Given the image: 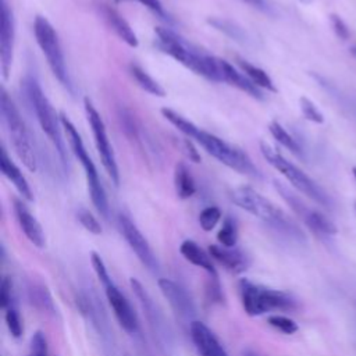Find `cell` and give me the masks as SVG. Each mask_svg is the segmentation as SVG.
Instances as JSON below:
<instances>
[{
	"instance_id": "cell-1",
	"label": "cell",
	"mask_w": 356,
	"mask_h": 356,
	"mask_svg": "<svg viewBox=\"0 0 356 356\" xmlns=\"http://www.w3.org/2000/svg\"><path fill=\"white\" fill-rule=\"evenodd\" d=\"M161 115L170 124H172L179 132H182L186 138H191L197 145H200L210 156L217 159L221 164L229 167L231 170H235L239 174L253 177V178H260L259 168L254 165V163L248 156V153L243 152L241 147L231 145L224 139L218 138L217 135L199 128L192 121L182 117L172 108L163 107Z\"/></svg>"
},
{
	"instance_id": "cell-2",
	"label": "cell",
	"mask_w": 356,
	"mask_h": 356,
	"mask_svg": "<svg viewBox=\"0 0 356 356\" xmlns=\"http://www.w3.org/2000/svg\"><path fill=\"white\" fill-rule=\"evenodd\" d=\"M229 199L234 204L266 222L280 235L299 243L306 242L305 232L299 225L278 206L270 202L250 186H238L229 192Z\"/></svg>"
},
{
	"instance_id": "cell-3",
	"label": "cell",
	"mask_w": 356,
	"mask_h": 356,
	"mask_svg": "<svg viewBox=\"0 0 356 356\" xmlns=\"http://www.w3.org/2000/svg\"><path fill=\"white\" fill-rule=\"evenodd\" d=\"M154 33L156 46L163 53L209 81L222 82L218 57L202 53L191 42L167 26H157Z\"/></svg>"
},
{
	"instance_id": "cell-4",
	"label": "cell",
	"mask_w": 356,
	"mask_h": 356,
	"mask_svg": "<svg viewBox=\"0 0 356 356\" xmlns=\"http://www.w3.org/2000/svg\"><path fill=\"white\" fill-rule=\"evenodd\" d=\"M22 89L28 97L29 104L32 106L36 120L44 132V135L50 139L54 149L58 153V157L61 160L63 168H68V156H67V147L61 135V118L57 115L54 107L51 106L50 100L44 95L38 78L32 74L26 75L22 81Z\"/></svg>"
},
{
	"instance_id": "cell-5",
	"label": "cell",
	"mask_w": 356,
	"mask_h": 356,
	"mask_svg": "<svg viewBox=\"0 0 356 356\" xmlns=\"http://www.w3.org/2000/svg\"><path fill=\"white\" fill-rule=\"evenodd\" d=\"M60 118H61V125H63L67 142H68L74 156L78 159V161L81 163V165L85 171L90 200H92L95 209L97 210V213L102 217L108 218V211H110L108 200H107L104 186L102 185V181L99 178V172L96 170V165L92 161V159H90V156H89V153H88V150L83 145V140H82L78 129L75 128V125L71 122V120L64 113L60 115Z\"/></svg>"
},
{
	"instance_id": "cell-6",
	"label": "cell",
	"mask_w": 356,
	"mask_h": 356,
	"mask_svg": "<svg viewBox=\"0 0 356 356\" xmlns=\"http://www.w3.org/2000/svg\"><path fill=\"white\" fill-rule=\"evenodd\" d=\"M241 303L246 314L256 317L273 310H293L296 300L284 291L256 284L248 278L238 282Z\"/></svg>"
},
{
	"instance_id": "cell-7",
	"label": "cell",
	"mask_w": 356,
	"mask_h": 356,
	"mask_svg": "<svg viewBox=\"0 0 356 356\" xmlns=\"http://www.w3.org/2000/svg\"><path fill=\"white\" fill-rule=\"evenodd\" d=\"M0 110H1L3 122L6 125V129L8 132L10 140L13 143V147L18 159L31 172H35L38 170V159H36L31 134L15 103L8 96L4 88L1 89V95H0Z\"/></svg>"
},
{
	"instance_id": "cell-8",
	"label": "cell",
	"mask_w": 356,
	"mask_h": 356,
	"mask_svg": "<svg viewBox=\"0 0 356 356\" xmlns=\"http://www.w3.org/2000/svg\"><path fill=\"white\" fill-rule=\"evenodd\" d=\"M260 152L263 157L267 160L270 165H273L277 171H280L293 188H296L299 192L306 195L313 202L324 206L331 207L332 200L328 196V193L316 182L313 181L306 172H303L298 165L286 160L281 153H278L273 146H270L267 142H260Z\"/></svg>"
},
{
	"instance_id": "cell-9",
	"label": "cell",
	"mask_w": 356,
	"mask_h": 356,
	"mask_svg": "<svg viewBox=\"0 0 356 356\" xmlns=\"http://www.w3.org/2000/svg\"><path fill=\"white\" fill-rule=\"evenodd\" d=\"M129 285L143 310L147 325L154 337V341L157 342L159 349L164 355H172L175 350V337L164 313L161 312L159 305L152 299L150 293L146 291V288L139 280L131 278Z\"/></svg>"
},
{
	"instance_id": "cell-10",
	"label": "cell",
	"mask_w": 356,
	"mask_h": 356,
	"mask_svg": "<svg viewBox=\"0 0 356 356\" xmlns=\"http://www.w3.org/2000/svg\"><path fill=\"white\" fill-rule=\"evenodd\" d=\"M33 33L36 38V43L40 47L43 56L46 57V61L53 75L67 90L72 93V83L65 65L61 43L54 26L46 17L36 15L33 21Z\"/></svg>"
},
{
	"instance_id": "cell-11",
	"label": "cell",
	"mask_w": 356,
	"mask_h": 356,
	"mask_svg": "<svg viewBox=\"0 0 356 356\" xmlns=\"http://www.w3.org/2000/svg\"><path fill=\"white\" fill-rule=\"evenodd\" d=\"M83 106H85L86 118H88V122L90 125L93 139H95V145H96V149L99 152L102 164H103L107 175L113 181V184L115 186H118V184H120V171H118V165H117V160H115L113 146H111V143L108 140V136H107L104 121H103L100 113L96 110V107L93 106V103L89 97L83 99Z\"/></svg>"
},
{
	"instance_id": "cell-12",
	"label": "cell",
	"mask_w": 356,
	"mask_h": 356,
	"mask_svg": "<svg viewBox=\"0 0 356 356\" xmlns=\"http://www.w3.org/2000/svg\"><path fill=\"white\" fill-rule=\"evenodd\" d=\"M274 188L277 189L280 196L288 203V206L296 213V216H299L314 234L327 236L337 234L338 229L328 217L305 204V202L298 195H295L286 185L280 181H274Z\"/></svg>"
},
{
	"instance_id": "cell-13",
	"label": "cell",
	"mask_w": 356,
	"mask_h": 356,
	"mask_svg": "<svg viewBox=\"0 0 356 356\" xmlns=\"http://www.w3.org/2000/svg\"><path fill=\"white\" fill-rule=\"evenodd\" d=\"M118 227L120 231L132 249V252L136 254V257L140 260V263L150 270L152 273H159L160 264L159 260L150 248L147 239L143 236V234L139 231V228L135 225V222L125 214L118 216Z\"/></svg>"
},
{
	"instance_id": "cell-14",
	"label": "cell",
	"mask_w": 356,
	"mask_h": 356,
	"mask_svg": "<svg viewBox=\"0 0 356 356\" xmlns=\"http://www.w3.org/2000/svg\"><path fill=\"white\" fill-rule=\"evenodd\" d=\"M100 284L104 286L107 302L114 313L115 320L121 325V328L131 335L138 334L139 332V320H138V316H136L134 307L131 306L129 300L120 291V288L114 284L111 277L102 281Z\"/></svg>"
},
{
	"instance_id": "cell-15",
	"label": "cell",
	"mask_w": 356,
	"mask_h": 356,
	"mask_svg": "<svg viewBox=\"0 0 356 356\" xmlns=\"http://www.w3.org/2000/svg\"><path fill=\"white\" fill-rule=\"evenodd\" d=\"M159 288L177 317L182 321H189L191 324L196 316V306L189 292L182 285L168 278H160Z\"/></svg>"
},
{
	"instance_id": "cell-16",
	"label": "cell",
	"mask_w": 356,
	"mask_h": 356,
	"mask_svg": "<svg viewBox=\"0 0 356 356\" xmlns=\"http://www.w3.org/2000/svg\"><path fill=\"white\" fill-rule=\"evenodd\" d=\"M0 65L1 74L4 79H8L11 64H13V53H14V17L13 10L8 6L7 0H1V24H0Z\"/></svg>"
},
{
	"instance_id": "cell-17",
	"label": "cell",
	"mask_w": 356,
	"mask_h": 356,
	"mask_svg": "<svg viewBox=\"0 0 356 356\" xmlns=\"http://www.w3.org/2000/svg\"><path fill=\"white\" fill-rule=\"evenodd\" d=\"M189 332L199 356H228L218 338L204 323L193 320L189 324Z\"/></svg>"
},
{
	"instance_id": "cell-18",
	"label": "cell",
	"mask_w": 356,
	"mask_h": 356,
	"mask_svg": "<svg viewBox=\"0 0 356 356\" xmlns=\"http://www.w3.org/2000/svg\"><path fill=\"white\" fill-rule=\"evenodd\" d=\"M13 206H14L15 218H17L18 225H19L21 231L24 232V235L36 248H43L46 245V238H44V232H43L40 222L29 211V209L26 207V204L22 200L14 199Z\"/></svg>"
},
{
	"instance_id": "cell-19",
	"label": "cell",
	"mask_w": 356,
	"mask_h": 356,
	"mask_svg": "<svg viewBox=\"0 0 356 356\" xmlns=\"http://www.w3.org/2000/svg\"><path fill=\"white\" fill-rule=\"evenodd\" d=\"M209 253L217 263H220L225 270L234 274L243 273L249 266V260L246 254L236 248H225L222 245H210Z\"/></svg>"
},
{
	"instance_id": "cell-20",
	"label": "cell",
	"mask_w": 356,
	"mask_h": 356,
	"mask_svg": "<svg viewBox=\"0 0 356 356\" xmlns=\"http://www.w3.org/2000/svg\"><path fill=\"white\" fill-rule=\"evenodd\" d=\"M218 65H220L222 82L238 88L239 90L245 92L246 95L252 96L253 99H257V100L264 99L263 90L256 83H253L248 75L239 72L236 68H234V65H231L228 61H225L222 58H218Z\"/></svg>"
},
{
	"instance_id": "cell-21",
	"label": "cell",
	"mask_w": 356,
	"mask_h": 356,
	"mask_svg": "<svg viewBox=\"0 0 356 356\" xmlns=\"http://www.w3.org/2000/svg\"><path fill=\"white\" fill-rule=\"evenodd\" d=\"M118 118L121 121V127L125 132V135L129 138V140L135 142L136 146L145 153H154V149L152 147V140L146 135V131L142 128L140 122L135 118V115L127 110V108H120L118 111Z\"/></svg>"
},
{
	"instance_id": "cell-22",
	"label": "cell",
	"mask_w": 356,
	"mask_h": 356,
	"mask_svg": "<svg viewBox=\"0 0 356 356\" xmlns=\"http://www.w3.org/2000/svg\"><path fill=\"white\" fill-rule=\"evenodd\" d=\"M102 15L106 19L107 25L114 31V33L129 47H138L139 40L128 21L113 7L103 4L102 6Z\"/></svg>"
},
{
	"instance_id": "cell-23",
	"label": "cell",
	"mask_w": 356,
	"mask_h": 356,
	"mask_svg": "<svg viewBox=\"0 0 356 356\" xmlns=\"http://www.w3.org/2000/svg\"><path fill=\"white\" fill-rule=\"evenodd\" d=\"M0 168L3 175L15 186V189L18 191V193L28 202L33 200V193L32 189L26 181V178L24 177V174L21 172V170L17 167V164L11 160V157L8 156L7 150L4 146H1V159H0Z\"/></svg>"
},
{
	"instance_id": "cell-24",
	"label": "cell",
	"mask_w": 356,
	"mask_h": 356,
	"mask_svg": "<svg viewBox=\"0 0 356 356\" xmlns=\"http://www.w3.org/2000/svg\"><path fill=\"white\" fill-rule=\"evenodd\" d=\"M179 253L191 264L203 268L209 274V277H218L217 270L211 261L213 257L210 256L209 252L202 249L195 241L185 239L179 246Z\"/></svg>"
},
{
	"instance_id": "cell-25",
	"label": "cell",
	"mask_w": 356,
	"mask_h": 356,
	"mask_svg": "<svg viewBox=\"0 0 356 356\" xmlns=\"http://www.w3.org/2000/svg\"><path fill=\"white\" fill-rule=\"evenodd\" d=\"M174 186H175V192L177 196L182 200L189 199L195 195L196 192V185H195V179L191 174V170L188 168V165L184 161H179L175 164L174 168Z\"/></svg>"
},
{
	"instance_id": "cell-26",
	"label": "cell",
	"mask_w": 356,
	"mask_h": 356,
	"mask_svg": "<svg viewBox=\"0 0 356 356\" xmlns=\"http://www.w3.org/2000/svg\"><path fill=\"white\" fill-rule=\"evenodd\" d=\"M28 299L38 310L47 314H56L57 309L49 289L39 282H29L28 285Z\"/></svg>"
},
{
	"instance_id": "cell-27",
	"label": "cell",
	"mask_w": 356,
	"mask_h": 356,
	"mask_svg": "<svg viewBox=\"0 0 356 356\" xmlns=\"http://www.w3.org/2000/svg\"><path fill=\"white\" fill-rule=\"evenodd\" d=\"M129 74L135 79L138 86L142 88L145 92H147L153 96H159V97L165 96L164 88L154 78H152L142 67H139L138 64H129Z\"/></svg>"
},
{
	"instance_id": "cell-28",
	"label": "cell",
	"mask_w": 356,
	"mask_h": 356,
	"mask_svg": "<svg viewBox=\"0 0 356 356\" xmlns=\"http://www.w3.org/2000/svg\"><path fill=\"white\" fill-rule=\"evenodd\" d=\"M238 64L242 68V71L245 72V75H248L249 79L253 83H256L260 89H266L267 92H273V93L277 92V88H275L271 76L264 70H261L260 67H257L246 60H238Z\"/></svg>"
},
{
	"instance_id": "cell-29",
	"label": "cell",
	"mask_w": 356,
	"mask_h": 356,
	"mask_svg": "<svg viewBox=\"0 0 356 356\" xmlns=\"http://www.w3.org/2000/svg\"><path fill=\"white\" fill-rule=\"evenodd\" d=\"M268 131L271 134V136L278 142L281 143L284 147H286L291 153H293L295 156L298 157H303V150L300 147V145L298 143V140L278 122V121H271L270 125H268Z\"/></svg>"
},
{
	"instance_id": "cell-30",
	"label": "cell",
	"mask_w": 356,
	"mask_h": 356,
	"mask_svg": "<svg viewBox=\"0 0 356 356\" xmlns=\"http://www.w3.org/2000/svg\"><path fill=\"white\" fill-rule=\"evenodd\" d=\"M207 24L211 25L214 29L222 32L224 35H227L228 38H231L232 40H236V42H242L245 43L248 36H246V32L238 26L235 22L229 21V19H224V18H209L207 19Z\"/></svg>"
},
{
	"instance_id": "cell-31",
	"label": "cell",
	"mask_w": 356,
	"mask_h": 356,
	"mask_svg": "<svg viewBox=\"0 0 356 356\" xmlns=\"http://www.w3.org/2000/svg\"><path fill=\"white\" fill-rule=\"evenodd\" d=\"M217 241L225 248H235L238 242V225L232 217H225L217 232Z\"/></svg>"
},
{
	"instance_id": "cell-32",
	"label": "cell",
	"mask_w": 356,
	"mask_h": 356,
	"mask_svg": "<svg viewBox=\"0 0 356 356\" xmlns=\"http://www.w3.org/2000/svg\"><path fill=\"white\" fill-rule=\"evenodd\" d=\"M267 323L273 328H275L277 331L285 335H292L299 330V325L296 324V321L284 314H271L267 317Z\"/></svg>"
},
{
	"instance_id": "cell-33",
	"label": "cell",
	"mask_w": 356,
	"mask_h": 356,
	"mask_svg": "<svg viewBox=\"0 0 356 356\" xmlns=\"http://www.w3.org/2000/svg\"><path fill=\"white\" fill-rule=\"evenodd\" d=\"M221 210L217 206H207L199 213V224L203 231H211L221 220Z\"/></svg>"
},
{
	"instance_id": "cell-34",
	"label": "cell",
	"mask_w": 356,
	"mask_h": 356,
	"mask_svg": "<svg viewBox=\"0 0 356 356\" xmlns=\"http://www.w3.org/2000/svg\"><path fill=\"white\" fill-rule=\"evenodd\" d=\"M299 106H300V111H302V115L307 120V121H312V122H316V124H323L324 122V115L323 113L317 108V106L306 96H302L299 99Z\"/></svg>"
},
{
	"instance_id": "cell-35",
	"label": "cell",
	"mask_w": 356,
	"mask_h": 356,
	"mask_svg": "<svg viewBox=\"0 0 356 356\" xmlns=\"http://www.w3.org/2000/svg\"><path fill=\"white\" fill-rule=\"evenodd\" d=\"M4 320H6V324H7V328H8L10 334L14 338H19L22 335L24 327H22V321H21L19 313H18V310L14 306H10L8 309H6Z\"/></svg>"
},
{
	"instance_id": "cell-36",
	"label": "cell",
	"mask_w": 356,
	"mask_h": 356,
	"mask_svg": "<svg viewBox=\"0 0 356 356\" xmlns=\"http://www.w3.org/2000/svg\"><path fill=\"white\" fill-rule=\"evenodd\" d=\"M76 217H78V221L81 222V225L89 231L90 234L93 235H100L102 234V225L99 222V220L86 209H79L78 213H76Z\"/></svg>"
},
{
	"instance_id": "cell-37",
	"label": "cell",
	"mask_w": 356,
	"mask_h": 356,
	"mask_svg": "<svg viewBox=\"0 0 356 356\" xmlns=\"http://www.w3.org/2000/svg\"><path fill=\"white\" fill-rule=\"evenodd\" d=\"M13 306V284L8 277H3L0 285V307L8 309Z\"/></svg>"
},
{
	"instance_id": "cell-38",
	"label": "cell",
	"mask_w": 356,
	"mask_h": 356,
	"mask_svg": "<svg viewBox=\"0 0 356 356\" xmlns=\"http://www.w3.org/2000/svg\"><path fill=\"white\" fill-rule=\"evenodd\" d=\"M138 3H140L142 6H145L146 8H149L153 14H156L160 19L167 21V22H172L171 17L168 15V13L164 10L163 4L160 0H136Z\"/></svg>"
},
{
	"instance_id": "cell-39",
	"label": "cell",
	"mask_w": 356,
	"mask_h": 356,
	"mask_svg": "<svg viewBox=\"0 0 356 356\" xmlns=\"http://www.w3.org/2000/svg\"><path fill=\"white\" fill-rule=\"evenodd\" d=\"M330 22H331V26H332L335 35H337L339 39H342V40L349 39V36H350L349 28H348V25L345 24V21H343L339 15L331 14V15H330Z\"/></svg>"
},
{
	"instance_id": "cell-40",
	"label": "cell",
	"mask_w": 356,
	"mask_h": 356,
	"mask_svg": "<svg viewBox=\"0 0 356 356\" xmlns=\"http://www.w3.org/2000/svg\"><path fill=\"white\" fill-rule=\"evenodd\" d=\"M184 149H185V153L189 160H192L193 163H200V154L189 138L184 139Z\"/></svg>"
},
{
	"instance_id": "cell-41",
	"label": "cell",
	"mask_w": 356,
	"mask_h": 356,
	"mask_svg": "<svg viewBox=\"0 0 356 356\" xmlns=\"http://www.w3.org/2000/svg\"><path fill=\"white\" fill-rule=\"evenodd\" d=\"M242 1L250 4L252 7H256V8H259V10H263V11L268 10L266 0H242Z\"/></svg>"
},
{
	"instance_id": "cell-42",
	"label": "cell",
	"mask_w": 356,
	"mask_h": 356,
	"mask_svg": "<svg viewBox=\"0 0 356 356\" xmlns=\"http://www.w3.org/2000/svg\"><path fill=\"white\" fill-rule=\"evenodd\" d=\"M242 356H260L259 353H256V352H253V350H245L243 353H242Z\"/></svg>"
},
{
	"instance_id": "cell-43",
	"label": "cell",
	"mask_w": 356,
	"mask_h": 356,
	"mask_svg": "<svg viewBox=\"0 0 356 356\" xmlns=\"http://www.w3.org/2000/svg\"><path fill=\"white\" fill-rule=\"evenodd\" d=\"M350 53H352V54L356 57V44H353V46L350 47Z\"/></svg>"
},
{
	"instance_id": "cell-44",
	"label": "cell",
	"mask_w": 356,
	"mask_h": 356,
	"mask_svg": "<svg viewBox=\"0 0 356 356\" xmlns=\"http://www.w3.org/2000/svg\"><path fill=\"white\" fill-rule=\"evenodd\" d=\"M300 3H303V4H310L313 0H299Z\"/></svg>"
},
{
	"instance_id": "cell-45",
	"label": "cell",
	"mask_w": 356,
	"mask_h": 356,
	"mask_svg": "<svg viewBox=\"0 0 356 356\" xmlns=\"http://www.w3.org/2000/svg\"><path fill=\"white\" fill-rule=\"evenodd\" d=\"M352 172H353V177H355V179H356V167L352 168Z\"/></svg>"
},
{
	"instance_id": "cell-46",
	"label": "cell",
	"mask_w": 356,
	"mask_h": 356,
	"mask_svg": "<svg viewBox=\"0 0 356 356\" xmlns=\"http://www.w3.org/2000/svg\"><path fill=\"white\" fill-rule=\"evenodd\" d=\"M115 3H122V1H127V0H114Z\"/></svg>"
},
{
	"instance_id": "cell-47",
	"label": "cell",
	"mask_w": 356,
	"mask_h": 356,
	"mask_svg": "<svg viewBox=\"0 0 356 356\" xmlns=\"http://www.w3.org/2000/svg\"><path fill=\"white\" fill-rule=\"evenodd\" d=\"M355 211H356V203H355Z\"/></svg>"
},
{
	"instance_id": "cell-48",
	"label": "cell",
	"mask_w": 356,
	"mask_h": 356,
	"mask_svg": "<svg viewBox=\"0 0 356 356\" xmlns=\"http://www.w3.org/2000/svg\"><path fill=\"white\" fill-rule=\"evenodd\" d=\"M31 356H36V355H32V353H31Z\"/></svg>"
}]
</instances>
